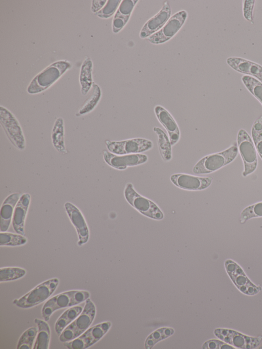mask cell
<instances>
[{
  "mask_svg": "<svg viewBox=\"0 0 262 349\" xmlns=\"http://www.w3.org/2000/svg\"><path fill=\"white\" fill-rule=\"evenodd\" d=\"M71 68V63L65 60L51 63L34 77L27 88V92L30 94H35L43 92L54 83Z\"/></svg>",
  "mask_w": 262,
  "mask_h": 349,
  "instance_id": "1",
  "label": "cell"
},
{
  "mask_svg": "<svg viewBox=\"0 0 262 349\" xmlns=\"http://www.w3.org/2000/svg\"><path fill=\"white\" fill-rule=\"evenodd\" d=\"M238 152L237 143L222 151L210 154L200 159L194 166L195 174H203L214 172L232 162Z\"/></svg>",
  "mask_w": 262,
  "mask_h": 349,
  "instance_id": "2",
  "label": "cell"
},
{
  "mask_svg": "<svg viewBox=\"0 0 262 349\" xmlns=\"http://www.w3.org/2000/svg\"><path fill=\"white\" fill-rule=\"evenodd\" d=\"M90 296L89 291L83 290H72L57 294L43 304L41 314L43 319L48 321L52 314L60 309L71 307L85 301Z\"/></svg>",
  "mask_w": 262,
  "mask_h": 349,
  "instance_id": "3",
  "label": "cell"
},
{
  "mask_svg": "<svg viewBox=\"0 0 262 349\" xmlns=\"http://www.w3.org/2000/svg\"><path fill=\"white\" fill-rule=\"evenodd\" d=\"M96 314V307L93 301L88 298L85 300L83 310L80 314L60 335L59 340L64 343L80 336L91 325Z\"/></svg>",
  "mask_w": 262,
  "mask_h": 349,
  "instance_id": "4",
  "label": "cell"
},
{
  "mask_svg": "<svg viewBox=\"0 0 262 349\" xmlns=\"http://www.w3.org/2000/svg\"><path fill=\"white\" fill-rule=\"evenodd\" d=\"M59 283L57 278L48 279L37 285L27 294L15 299L13 303L23 309L31 308L47 300L55 292Z\"/></svg>",
  "mask_w": 262,
  "mask_h": 349,
  "instance_id": "5",
  "label": "cell"
},
{
  "mask_svg": "<svg viewBox=\"0 0 262 349\" xmlns=\"http://www.w3.org/2000/svg\"><path fill=\"white\" fill-rule=\"evenodd\" d=\"M124 195L126 201L143 215L156 220L164 218V214L156 203L139 194L130 183L126 184Z\"/></svg>",
  "mask_w": 262,
  "mask_h": 349,
  "instance_id": "6",
  "label": "cell"
},
{
  "mask_svg": "<svg viewBox=\"0 0 262 349\" xmlns=\"http://www.w3.org/2000/svg\"><path fill=\"white\" fill-rule=\"evenodd\" d=\"M238 150L243 161L244 177L255 171L257 166V151L252 139L244 129H240L237 135Z\"/></svg>",
  "mask_w": 262,
  "mask_h": 349,
  "instance_id": "7",
  "label": "cell"
},
{
  "mask_svg": "<svg viewBox=\"0 0 262 349\" xmlns=\"http://www.w3.org/2000/svg\"><path fill=\"white\" fill-rule=\"evenodd\" d=\"M224 265L229 278L241 293L248 296H254L261 291L262 287L252 282L237 263L227 259Z\"/></svg>",
  "mask_w": 262,
  "mask_h": 349,
  "instance_id": "8",
  "label": "cell"
},
{
  "mask_svg": "<svg viewBox=\"0 0 262 349\" xmlns=\"http://www.w3.org/2000/svg\"><path fill=\"white\" fill-rule=\"evenodd\" d=\"M0 123L11 144L23 150L26 140L21 127L15 116L7 108L0 106Z\"/></svg>",
  "mask_w": 262,
  "mask_h": 349,
  "instance_id": "9",
  "label": "cell"
},
{
  "mask_svg": "<svg viewBox=\"0 0 262 349\" xmlns=\"http://www.w3.org/2000/svg\"><path fill=\"white\" fill-rule=\"evenodd\" d=\"M214 334L220 340L236 348H255L260 344L262 340V336H249L230 329H215L214 330Z\"/></svg>",
  "mask_w": 262,
  "mask_h": 349,
  "instance_id": "10",
  "label": "cell"
},
{
  "mask_svg": "<svg viewBox=\"0 0 262 349\" xmlns=\"http://www.w3.org/2000/svg\"><path fill=\"white\" fill-rule=\"evenodd\" d=\"M105 143L109 151L118 155L140 154L151 149L153 147L150 140L141 138L119 141L106 140Z\"/></svg>",
  "mask_w": 262,
  "mask_h": 349,
  "instance_id": "11",
  "label": "cell"
},
{
  "mask_svg": "<svg viewBox=\"0 0 262 349\" xmlns=\"http://www.w3.org/2000/svg\"><path fill=\"white\" fill-rule=\"evenodd\" d=\"M110 321H104L97 324L85 331L77 338L63 343L69 349H85L100 340L111 327Z\"/></svg>",
  "mask_w": 262,
  "mask_h": 349,
  "instance_id": "12",
  "label": "cell"
},
{
  "mask_svg": "<svg viewBox=\"0 0 262 349\" xmlns=\"http://www.w3.org/2000/svg\"><path fill=\"white\" fill-rule=\"evenodd\" d=\"M187 17V13L181 10L173 15L165 25L157 32L147 39L152 44H161L170 39L179 31Z\"/></svg>",
  "mask_w": 262,
  "mask_h": 349,
  "instance_id": "13",
  "label": "cell"
},
{
  "mask_svg": "<svg viewBox=\"0 0 262 349\" xmlns=\"http://www.w3.org/2000/svg\"><path fill=\"white\" fill-rule=\"evenodd\" d=\"M103 158L105 162L112 167L118 170H124L128 167L144 164L148 160L147 155L142 154L118 155L108 150H103Z\"/></svg>",
  "mask_w": 262,
  "mask_h": 349,
  "instance_id": "14",
  "label": "cell"
},
{
  "mask_svg": "<svg viewBox=\"0 0 262 349\" xmlns=\"http://www.w3.org/2000/svg\"><path fill=\"white\" fill-rule=\"evenodd\" d=\"M170 179L177 187L186 190H202L207 188L212 183L211 177H198L186 173L172 174Z\"/></svg>",
  "mask_w": 262,
  "mask_h": 349,
  "instance_id": "15",
  "label": "cell"
},
{
  "mask_svg": "<svg viewBox=\"0 0 262 349\" xmlns=\"http://www.w3.org/2000/svg\"><path fill=\"white\" fill-rule=\"evenodd\" d=\"M64 207L74 226L78 236L77 244L81 246L86 243L89 238V230L85 220L80 210L73 204L67 202Z\"/></svg>",
  "mask_w": 262,
  "mask_h": 349,
  "instance_id": "16",
  "label": "cell"
},
{
  "mask_svg": "<svg viewBox=\"0 0 262 349\" xmlns=\"http://www.w3.org/2000/svg\"><path fill=\"white\" fill-rule=\"evenodd\" d=\"M171 13L170 6L166 1L161 10L144 25L139 34L140 38H148L161 30L169 19Z\"/></svg>",
  "mask_w": 262,
  "mask_h": 349,
  "instance_id": "17",
  "label": "cell"
},
{
  "mask_svg": "<svg viewBox=\"0 0 262 349\" xmlns=\"http://www.w3.org/2000/svg\"><path fill=\"white\" fill-rule=\"evenodd\" d=\"M154 112L158 121L166 129L171 145H174L180 140L181 136L177 122L169 112L161 105H156Z\"/></svg>",
  "mask_w": 262,
  "mask_h": 349,
  "instance_id": "18",
  "label": "cell"
},
{
  "mask_svg": "<svg viewBox=\"0 0 262 349\" xmlns=\"http://www.w3.org/2000/svg\"><path fill=\"white\" fill-rule=\"evenodd\" d=\"M227 64L235 71L252 76L262 82V66L239 57H230L226 59Z\"/></svg>",
  "mask_w": 262,
  "mask_h": 349,
  "instance_id": "19",
  "label": "cell"
},
{
  "mask_svg": "<svg viewBox=\"0 0 262 349\" xmlns=\"http://www.w3.org/2000/svg\"><path fill=\"white\" fill-rule=\"evenodd\" d=\"M31 202V195L25 193L21 194L14 209L12 224L14 231L18 234L25 235V222Z\"/></svg>",
  "mask_w": 262,
  "mask_h": 349,
  "instance_id": "20",
  "label": "cell"
},
{
  "mask_svg": "<svg viewBox=\"0 0 262 349\" xmlns=\"http://www.w3.org/2000/svg\"><path fill=\"white\" fill-rule=\"evenodd\" d=\"M21 195V194L18 192L13 193L8 195L4 201L0 211L1 232H6L9 229L15 207Z\"/></svg>",
  "mask_w": 262,
  "mask_h": 349,
  "instance_id": "21",
  "label": "cell"
},
{
  "mask_svg": "<svg viewBox=\"0 0 262 349\" xmlns=\"http://www.w3.org/2000/svg\"><path fill=\"white\" fill-rule=\"evenodd\" d=\"M138 2V0L121 1L113 20L112 28L114 33H118L127 24Z\"/></svg>",
  "mask_w": 262,
  "mask_h": 349,
  "instance_id": "22",
  "label": "cell"
},
{
  "mask_svg": "<svg viewBox=\"0 0 262 349\" xmlns=\"http://www.w3.org/2000/svg\"><path fill=\"white\" fill-rule=\"evenodd\" d=\"M83 308V306L79 305L73 306L66 310L55 324L56 334L60 336L62 331L80 314Z\"/></svg>",
  "mask_w": 262,
  "mask_h": 349,
  "instance_id": "23",
  "label": "cell"
},
{
  "mask_svg": "<svg viewBox=\"0 0 262 349\" xmlns=\"http://www.w3.org/2000/svg\"><path fill=\"white\" fill-rule=\"evenodd\" d=\"M64 121L62 118H57L53 125L52 133V143L54 147L59 152L66 154L67 150L65 146L64 139Z\"/></svg>",
  "mask_w": 262,
  "mask_h": 349,
  "instance_id": "24",
  "label": "cell"
},
{
  "mask_svg": "<svg viewBox=\"0 0 262 349\" xmlns=\"http://www.w3.org/2000/svg\"><path fill=\"white\" fill-rule=\"evenodd\" d=\"M45 320L34 319L37 325L38 332L33 349H48L51 338V331L49 324Z\"/></svg>",
  "mask_w": 262,
  "mask_h": 349,
  "instance_id": "25",
  "label": "cell"
},
{
  "mask_svg": "<svg viewBox=\"0 0 262 349\" xmlns=\"http://www.w3.org/2000/svg\"><path fill=\"white\" fill-rule=\"evenodd\" d=\"M153 130L157 135L158 146L162 158L165 162L170 161L172 159V145L169 137L159 127H154Z\"/></svg>",
  "mask_w": 262,
  "mask_h": 349,
  "instance_id": "26",
  "label": "cell"
},
{
  "mask_svg": "<svg viewBox=\"0 0 262 349\" xmlns=\"http://www.w3.org/2000/svg\"><path fill=\"white\" fill-rule=\"evenodd\" d=\"M92 66L91 59L87 57L84 60L81 67L79 82L81 86V92L83 95L87 94L93 85Z\"/></svg>",
  "mask_w": 262,
  "mask_h": 349,
  "instance_id": "27",
  "label": "cell"
},
{
  "mask_svg": "<svg viewBox=\"0 0 262 349\" xmlns=\"http://www.w3.org/2000/svg\"><path fill=\"white\" fill-rule=\"evenodd\" d=\"M101 97V91L99 86L93 82L90 95L82 104L76 116L83 115L92 111L99 102Z\"/></svg>",
  "mask_w": 262,
  "mask_h": 349,
  "instance_id": "28",
  "label": "cell"
},
{
  "mask_svg": "<svg viewBox=\"0 0 262 349\" xmlns=\"http://www.w3.org/2000/svg\"><path fill=\"white\" fill-rule=\"evenodd\" d=\"M174 332L171 328L163 327L158 329L151 333L145 342L146 349L151 348L157 343L171 336Z\"/></svg>",
  "mask_w": 262,
  "mask_h": 349,
  "instance_id": "29",
  "label": "cell"
},
{
  "mask_svg": "<svg viewBox=\"0 0 262 349\" xmlns=\"http://www.w3.org/2000/svg\"><path fill=\"white\" fill-rule=\"evenodd\" d=\"M241 79L246 89L262 105V82L248 75L243 76Z\"/></svg>",
  "mask_w": 262,
  "mask_h": 349,
  "instance_id": "30",
  "label": "cell"
},
{
  "mask_svg": "<svg viewBox=\"0 0 262 349\" xmlns=\"http://www.w3.org/2000/svg\"><path fill=\"white\" fill-rule=\"evenodd\" d=\"M27 242V238L24 235L6 232L0 233L1 246H19L26 244Z\"/></svg>",
  "mask_w": 262,
  "mask_h": 349,
  "instance_id": "31",
  "label": "cell"
},
{
  "mask_svg": "<svg viewBox=\"0 0 262 349\" xmlns=\"http://www.w3.org/2000/svg\"><path fill=\"white\" fill-rule=\"evenodd\" d=\"M38 329L35 326L26 330L19 337L17 349H31L37 334Z\"/></svg>",
  "mask_w": 262,
  "mask_h": 349,
  "instance_id": "32",
  "label": "cell"
},
{
  "mask_svg": "<svg viewBox=\"0 0 262 349\" xmlns=\"http://www.w3.org/2000/svg\"><path fill=\"white\" fill-rule=\"evenodd\" d=\"M251 136L257 152L262 160V115L254 122L251 128Z\"/></svg>",
  "mask_w": 262,
  "mask_h": 349,
  "instance_id": "33",
  "label": "cell"
},
{
  "mask_svg": "<svg viewBox=\"0 0 262 349\" xmlns=\"http://www.w3.org/2000/svg\"><path fill=\"white\" fill-rule=\"evenodd\" d=\"M262 217V202H257L244 208L241 212L239 221L244 224L250 219Z\"/></svg>",
  "mask_w": 262,
  "mask_h": 349,
  "instance_id": "34",
  "label": "cell"
},
{
  "mask_svg": "<svg viewBox=\"0 0 262 349\" xmlns=\"http://www.w3.org/2000/svg\"><path fill=\"white\" fill-rule=\"evenodd\" d=\"M26 271L19 267H4L0 269V281L15 280L24 277Z\"/></svg>",
  "mask_w": 262,
  "mask_h": 349,
  "instance_id": "35",
  "label": "cell"
},
{
  "mask_svg": "<svg viewBox=\"0 0 262 349\" xmlns=\"http://www.w3.org/2000/svg\"><path fill=\"white\" fill-rule=\"evenodd\" d=\"M120 2L121 1L120 0L107 1L105 5L101 10L95 13V15L102 18H107L111 17L117 8L119 7Z\"/></svg>",
  "mask_w": 262,
  "mask_h": 349,
  "instance_id": "36",
  "label": "cell"
},
{
  "mask_svg": "<svg viewBox=\"0 0 262 349\" xmlns=\"http://www.w3.org/2000/svg\"><path fill=\"white\" fill-rule=\"evenodd\" d=\"M204 349H234V346L224 342L221 340L210 339L202 345Z\"/></svg>",
  "mask_w": 262,
  "mask_h": 349,
  "instance_id": "37",
  "label": "cell"
},
{
  "mask_svg": "<svg viewBox=\"0 0 262 349\" xmlns=\"http://www.w3.org/2000/svg\"><path fill=\"white\" fill-rule=\"evenodd\" d=\"M254 0H245L243 3V16L248 21L253 24V9L255 5Z\"/></svg>",
  "mask_w": 262,
  "mask_h": 349,
  "instance_id": "38",
  "label": "cell"
},
{
  "mask_svg": "<svg viewBox=\"0 0 262 349\" xmlns=\"http://www.w3.org/2000/svg\"><path fill=\"white\" fill-rule=\"evenodd\" d=\"M107 2L106 1H93L91 7V10L93 12L96 13L99 11L101 8L103 7V6Z\"/></svg>",
  "mask_w": 262,
  "mask_h": 349,
  "instance_id": "39",
  "label": "cell"
}]
</instances>
